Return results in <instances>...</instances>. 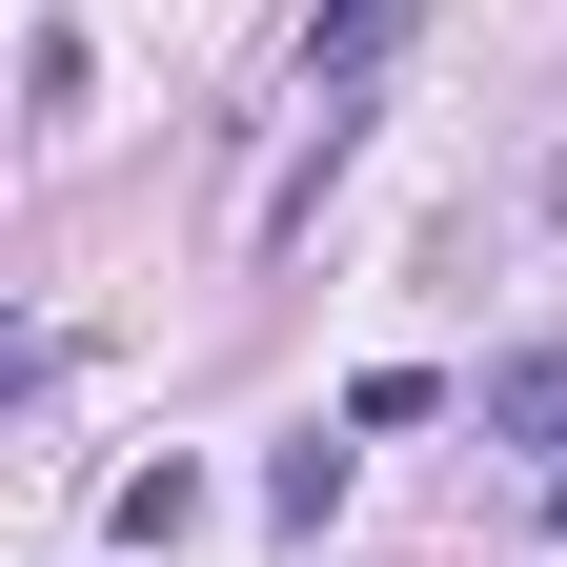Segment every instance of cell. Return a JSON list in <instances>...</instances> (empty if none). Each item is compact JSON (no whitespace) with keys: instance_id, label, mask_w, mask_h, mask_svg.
I'll list each match as a JSON object with an SVG mask.
<instances>
[{"instance_id":"6da1fadb","label":"cell","mask_w":567,"mask_h":567,"mask_svg":"<svg viewBox=\"0 0 567 567\" xmlns=\"http://www.w3.org/2000/svg\"><path fill=\"white\" fill-rule=\"evenodd\" d=\"M385 61H405V0H344V21L305 41V82H324V122H344V102H365V82H385Z\"/></svg>"},{"instance_id":"7a4b0ae2","label":"cell","mask_w":567,"mask_h":567,"mask_svg":"<svg viewBox=\"0 0 567 567\" xmlns=\"http://www.w3.org/2000/svg\"><path fill=\"white\" fill-rule=\"evenodd\" d=\"M183 527H203V466H183V446L122 466V547H183Z\"/></svg>"},{"instance_id":"3957f363","label":"cell","mask_w":567,"mask_h":567,"mask_svg":"<svg viewBox=\"0 0 567 567\" xmlns=\"http://www.w3.org/2000/svg\"><path fill=\"white\" fill-rule=\"evenodd\" d=\"M486 425H507V446H547V425H567V344H527V365H486Z\"/></svg>"}]
</instances>
